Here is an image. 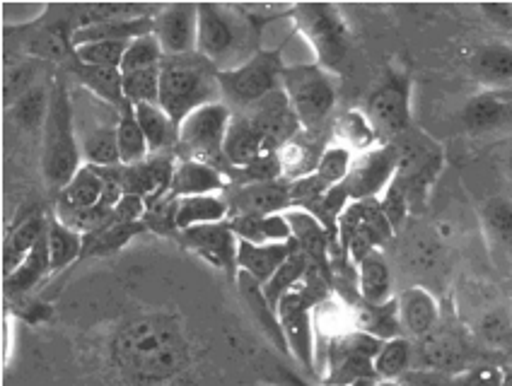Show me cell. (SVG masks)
<instances>
[{
	"mask_svg": "<svg viewBox=\"0 0 512 386\" xmlns=\"http://www.w3.org/2000/svg\"><path fill=\"white\" fill-rule=\"evenodd\" d=\"M116 358L128 377L162 382L182 372L189 358L182 331L170 319L150 317L128 324L116 341Z\"/></svg>",
	"mask_w": 512,
	"mask_h": 386,
	"instance_id": "1",
	"label": "cell"
},
{
	"mask_svg": "<svg viewBox=\"0 0 512 386\" xmlns=\"http://www.w3.org/2000/svg\"><path fill=\"white\" fill-rule=\"evenodd\" d=\"M218 70L199 54L165 58L160 70V107L170 116L174 128L196 109L220 102Z\"/></svg>",
	"mask_w": 512,
	"mask_h": 386,
	"instance_id": "2",
	"label": "cell"
},
{
	"mask_svg": "<svg viewBox=\"0 0 512 386\" xmlns=\"http://www.w3.org/2000/svg\"><path fill=\"white\" fill-rule=\"evenodd\" d=\"M73 99L63 78H56L49 95V111L44 121L42 169L49 189L56 193L71 181L83 167L80 138L75 136Z\"/></svg>",
	"mask_w": 512,
	"mask_h": 386,
	"instance_id": "3",
	"label": "cell"
},
{
	"mask_svg": "<svg viewBox=\"0 0 512 386\" xmlns=\"http://www.w3.org/2000/svg\"><path fill=\"white\" fill-rule=\"evenodd\" d=\"M281 87L298 116L302 131L317 133L329 119L336 104V87L329 73L317 63L312 66H285Z\"/></svg>",
	"mask_w": 512,
	"mask_h": 386,
	"instance_id": "4",
	"label": "cell"
},
{
	"mask_svg": "<svg viewBox=\"0 0 512 386\" xmlns=\"http://www.w3.org/2000/svg\"><path fill=\"white\" fill-rule=\"evenodd\" d=\"M283 61L278 51H259L249 56L247 61L237 68L220 70L218 85L220 95L228 99V107H237L240 111L254 107L271 92L281 90L283 80Z\"/></svg>",
	"mask_w": 512,
	"mask_h": 386,
	"instance_id": "5",
	"label": "cell"
},
{
	"mask_svg": "<svg viewBox=\"0 0 512 386\" xmlns=\"http://www.w3.org/2000/svg\"><path fill=\"white\" fill-rule=\"evenodd\" d=\"M295 25L310 42L317 66L327 73H341L348 56V29L339 8L329 3H300L293 8Z\"/></svg>",
	"mask_w": 512,
	"mask_h": 386,
	"instance_id": "6",
	"label": "cell"
},
{
	"mask_svg": "<svg viewBox=\"0 0 512 386\" xmlns=\"http://www.w3.org/2000/svg\"><path fill=\"white\" fill-rule=\"evenodd\" d=\"M232 109L225 102H213L196 109L177 128V143L189 160L206 162L218 169L228 167L225 162V138L232 124Z\"/></svg>",
	"mask_w": 512,
	"mask_h": 386,
	"instance_id": "7",
	"label": "cell"
},
{
	"mask_svg": "<svg viewBox=\"0 0 512 386\" xmlns=\"http://www.w3.org/2000/svg\"><path fill=\"white\" fill-rule=\"evenodd\" d=\"M247 25L237 10L218 3H199V44L196 54L206 58L218 70H230L237 56L244 51Z\"/></svg>",
	"mask_w": 512,
	"mask_h": 386,
	"instance_id": "8",
	"label": "cell"
},
{
	"mask_svg": "<svg viewBox=\"0 0 512 386\" xmlns=\"http://www.w3.org/2000/svg\"><path fill=\"white\" fill-rule=\"evenodd\" d=\"M124 196L119 167L83 165L80 172L58 191L56 218L68 220L100 206H116Z\"/></svg>",
	"mask_w": 512,
	"mask_h": 386,
	"instance_id": "9",
	"label": "cell"
},
{
	"mask_svg": "<svg viewBox=\"0 0 512 386\" xmlns=\"http://www.w3.org/2000/svg\"><path fill=\"white\" fill-rule=\"evenodd\" d=\"M363 111L368 116L372 131H375L377 143L392 145L411 128L409 80L399 73L389 75L368 97Z\"/></svg>",
	"mask_w": 512,
	"mask_h": 386,
	"instance_id": "10",
	"label": "cell"
},
{
	"mask_svg": "<svg viewBox=\"0 0 512 386\" xmlns=\"http://www.w3.org/2000/svg\"><path fill=\"white\" fill-rule=\"evenodd\" d=\"M382 338L365 331H351L334 338L329 345V386H351L360 379L377 377L375 358L382 348Z\"/></svg>",
	"mask_w": 512,
	"mask_h": 386,
	"instance_id": "11",
	"label": "cell"
},
{
	"mask_svg": "<svg viewBox=\"0 0 512 386\" xmlns=\"http://www.w3.org/2000/svg\"><path fill=\"white\" fill-rule=\"evenodd\" d=\"M399 157L394 145H380L360 152V157L351 162L348 177L343 179V191L353 203L377 201L384 191L397 179Z\"/></svg>",
	"mask_w": 512,
	"mask_h": 386,
	"instance_id": "12",
	"label": "cell"
},
{
	"mask_svg": "<svg viewBox=\"0 0 512 386\" xmlns=\"http://www.w3.org/2000/svg\"><path fill=\"white\" fill-rule=\"evenodd\" d=\"M179 242L189 251H194L196 256H201L203 261L228 273L230 280H237V276H240V266H237L240 239L232 232L228 220L213 222V225L189 227V230L179 232Z\"/></svg>",
	"mask_w": 512,
	"mask_h": 386,
	"instance_id": "13",
	"label": "cell"
},
{
	"mask_svg": "<svg viewBox=\"0 0 512 386\" xmlns=\"http://www.w3.org/2000/svg\"><path fill=\"white\" fill-rule=\"evenodd\" d=\"M155 37L165 58L196 54L199 3H174L155 15Z\"/></svg>",
	"mask_w": 512,
	"mask_h": 386,
	"instance_id": "14",
	"label": "cell"
},
{
	"mask_svg": "<svg viewBox=\"0 0 512 386\" xmlns=\"http://www.w3.org/2000/svg\"><path fill=\"white\" fill-rule=\"evenodd\" d=\"M174 167H177V160L172 155H165V152H153L148 160L138 162V165H121L119 179L124 193L141 196L148 203V208H153L155 203H160L170 193Z\"/></svg>",
	"mask_w": 512,
	"mask_h": 386,
	"instance_id": "15",
	"label": "cell"
},
{
	"mask_svg": "<svg viewBox=\"0 0 512 386\" xmlns=\"http://www.w3.org/2000/svg\"><path fill=\"white\" fill-rule=\"evenodd\" d=\"M242 116L261 133V136L271 140L276 148H281V145H285L288 140H293L295 136H300L302 133L298 116H295L293 107H290L283 87L281 90L271 92V95L261 99V102H256L254 107L244 109Z\"/></svg>",
	"mask_w": 512,
	"mask_h": 386,
	"instance_id": "16",
	"label": "cell"
},
{
	"mask_svg": "<svg viewBox=\"0 0 512 386\" xmlns=\"http://www.w3.org/2000/svg\"><path fill=\"white\" fill-rule=\"evenodd\" d=\"M230 215H276L293 208L288 181H244L228 198Z\"/></svg>",
	"mask_w": 512,
	"mask_h": 386,
	"instance_id": "17",
	"label": "cell"
},
{
	"mask_svg": "<svg viewBox=\"0 0 512 386\" xmlns=\"http://www.w3.org/2000/svg\"><path fill=\"white\" fill-rule=\"evenodd\" d=\"M276 152V145L261 136L242 114L232 116L228 138H225V162H228V167L247 172L259 162L269 160Z\"/></svg>",
	"mask_w": 512,
	"mask_h": 386,
	"instance_id": "18",
	"label": "cell"
},
{
	"mask_svg": "<svg viewBox=\"0 0 512 386\" xmlns=\"http://www.w3.org/2000/svg\"><path fill=\"white\" fill-rule=\"evenodd\" d=\"M228 191V181L218 167L206 165L199 160H177L174 167L172 186L167 196L170 198H189V196H213V193Z\"/></svg>",
	"mask_w": 512,
	"mask_h": 386,
	"instance_id": "19",
	"label": "cell"
},
{
	"mask_svg": "<svg viewBox=\"0 0 512 386\" xmlns=\"http://www.w3.org/2000/svg\"><path fill=\"white\" fill-rule=\"evenodd\" d=\"M285 220H288L290 230H293V242L310 256L312 266L329 273V242L334 237L329 235L327 227L314 218L312 213L300 208L285 210Z\"/></svg>",
	"mask_w": 512,
	"mask_h": 386,
	"instance_id": "20",
	"label": "cell"
},
{
	"mask_svg": "<svg viewBox=\"0 0 512 386\" xmlns=\"http://www.w3.org/2000/svg\"><path fill=\"white\" fill-rule=\"evenodd\" d=\"M295 242H281V244H252V242H240L237 249V266L242 273H247L249 278H254L256 283L264 288L269 280L276 276L278 268L288 261V256L293 254Z\"/></svg>",
	"mask_w": 512,
	"mask_h": 386,
	"instance_id": "21",
	"label": "cell"
},
{
	"mask_svg": "<svg viewBox=\"0 0 512 386\" xmlns=\"http://www.w3.org/2000/svg\"><path fill=\"white\" fill-rule=\"evenodd\" d=\"M397 314L413 338H426L438 324V302L426 288H409L397 297Z\"/></svg>",
	"mask_w": 512,
	"mask_h": 386,
	"instance_id": "22",
	"label": "cell"
},
{
	"mask_svg": "<svg viewBox=\"0 0 512 386\" xmlns=\"http://www.w3.org/2000/svg\"><path fill=\"white\" fill-rule=\"evenodd\" d=\"M155 32V15L148 17H136V20H112V22H100V25L90 27H78L71 34L73 49L85 44L95 42H133V39L143 37V34Z\"/></svg>",
	"mask_w": 512,
	"mask_h": 386,
	"instance_id": "23",
	"label": "cell"
},
{
	"mask_svg": "<svg viewBox=\"0 0 512 386\" xmlns=\"http://www.w3.org/2000/svg\"><path fill=\"white\" fill-rule=\"evenodd\" d=\"M46 225H49V220H46L39 210L25 215L22 220H17V225L8 232V237H5V242H3V273L5 276H10V273H13L15 268L27 259L29 251L42 242V237L46 235Z\"/></svg>",
	"mask_w": 512,
	"mask_h": 386,
	"instance_id": "24",
	"label": "cell"
},
{
	"mask_svg": "<svg viewBox=\"0 0 512 386\" xmlns=\"http://www.w3.org/2000/svg\"><path fill=\"white\" fill-rule=\"evenodd\" d=\"M228 222L240 242H252V244L293 242V230H290L288 220H285V213L230 215Z\"/></svg>",
	"mask_w": 512,
	"mask_h": 386,
	"instance_id": "25",
	"label": "cell"
},
{
	"mask_svg": "<svg viewBox=\"0 0 512 386\" xmlns=\"http://www.w3.org/2000/svg\"><path fill=\"white\" fill-rule=\"evenodd\" d=\"M71 73L78 78V83L83 85L85 90H90L102 104L116 109L119 114L131 104L124 95V75H121L119 68H97L75 63Z\"/></svg>",
	"mask_w": 512,
	"mask_h": 386,
	"instance_id": "26",
	"label": "cell"
},
{
	"mask_svg": "<svg viewBox=\"0 0 512 386\" xmlns=\"http://www.w3.org/2000/svg\"><path fill=\"white\" fill-rule=\"evenodd\" d=\"M358 295L372 307H382L394 300L392 271H389V263L380 254V249H375L358 263Z\"/></svg>",
	"mask_w": 512,
	"mask_h": 386,
	"instance_id": "27",
	"label": "cell"
},
{
	"mask_svg": "<svg viewBox=\"0 0 512 386\" xmlns=\"http://www.w3.org/2000/svg\"><path fill=\"white\" fill-rule=\"evenodd\" d=\"M228 218H230V206H228V198H223V193H213V196L177 198L174 225H177L179 232L189 230V227L225 222Z\"/></svg>",
	"mask_w": 512,
	"mask_h": 386,
	"instance_id": "28",
	"label": "cell"
},
{
	"mask_svg": "<svg viewBox=\"0 0 512 386\" xmlns=\"http://www.w3.org/2000/svg\"><path fill=\"white\" fill-rule=\"evenodd\" d=\"M237 285H240L244 302H247V307L252 309L254 319L259 321V326H261V329H264L266 336H269V341L276 345V348L281 350V353H288L290 355L288 341H285V333L281 329V321H278L276 309H273L271 304L266 302L264 288H261V285L256 283L254 278H249L247 273H242V271H240V276H237Z\"/></svg>",
	"mask_w": 512,
	"mask_h": 386,
	"instance_id": "29",
	"label": "cell"
},
{
	"mask_svg": "<svg viewBox=\"0 0 512 386\" xmlns=\"http://www.w3.org/2000/svg\"><path fill=\"white\" fill-rule=\"evenodd\" d=\"M116 126H119V121H112V124H97L80 136V152H83L85 165L121 167Z\"/></svg>",
	"mask_w": 512,
	"mask_h": 386,
	"instance_id": "30",
	"label": "cell"
},
{
	"mask_svg": "<svg viewBox=\"0 0 512 386\" xmlns=\"http://www.w3.org/2000/svg\"><path fill=\"white\" fill-rule=\"evenodd\" d=\"M46 247H49L51 273H58L83 256L85 235H80L78 230L68 227L66 222H61L54 215L46 225Z\"/></svg>",
	"mask_w": 512,
	"mask_h": 386,
	"instance_id": "31",
	"label": "cell"
},
{
	"mask_svg": "<svg viewBox=\"0 0 512 386\" xmlns=\"http://www.w3.org/2000/svg\"><path fill=\"white\" fill-rule=\"evenodd\" d=\"M49 273H51V259H49V247H46V235H44L42 242L29 251L27 259L22 261L10 276H5V295L8 297L27 295V292L32 290L44 276H49Z\"/></svg>",
	"mask_w": 512,
	"mask_h": 386,
	"instance_id": "32",
	"label": "cell"
},
{
	"mask_svg": "<svg viewBox=\"0 0 512 386\" xmlns=\"http://www.w3.org/2000/svg\"><path fill=\"white\" fill-rule=\"evenodd\" d=\"M421 358L433 370H455L464 360V345L455 333L433 329L426 338H421Z\"/></svg>",
	"mask_w": 512,
	"mask_h": 386,
	"instance_id": "33",
	"label": "cell"
},
{
	"mask_svg": "<svg viewBox=\"0 0 512 386\" xmlns=\"http://www.w3.org/2000/svg\"><path fill=\"white\" fill-rule=\"evenodd\" d=\"M310 266H312L310 256H307L305 251L295 244L293 254L288 256V261H285L283 266L276 271V276H273L269 283L264 285L266 302H269L273 309H278V304H281L283 297L288 295V292H293L302 283V280L307 278Z\"/></svg>",
	"mask_w": 512,
	"mask_h": 386,
	"instance_id": "34",
	"label": "cell"
},
{
	"mask_svg": "<svg viewBox=\"0 0 512 386\" xmlns=\"http://www.w3.org/2000/svg\"><path fill=\"white\" fill-rule=\"evenodd\" d=\"M319 160H322V152L314 150L312 143L302 138V133L278 148V165H281L283 181L310 177L317 172Z\"/></svg>",
	"mask_w": 512,
	"mask_h": 386,
	"instance_id": "35",
	"label": "cell"
},
{
	"mask_svg": "<svg viewBox=\"0 0 512 386\" xmlns=\"http://www.w3.org/2000/svg\"><path fill=\"white\" fill-rule=\"evenodd\" d=\"M138 126H141L145 140H148L150 152H165L170 143L177 138V128L165 114L160 104H133Z\"/></svg>",
	"mask_w": 512,
	"mask_h": 386,
	"instance_id": "36",
	"label": "cell"
},
{
	"mask_svg": "<svg viewBox=\"0 0 512 386\" xmlns=\"http://www.w3.org/2000/svg\"><path fill=\"white\" fill-rule=\"evenodd\" d=\"M116 138H119V155L124 167L138 165V162L148 160V157L153 155L141 126H138L136 114H133V104H128V107L121 111L119 126H116Z\"/></svg>",
	"mask_w": 512,
	"mask_h": 386,
	"instance_id": "37",
	"label": "cell"
},
{
	"mask_svg": "<svg viewBox=\"0 0 512 386\" xmlns=\"http://www.w3.org/2000/svg\"><path fill=\"white\" fill-rule=\"evenodd\" d=\"M334 136L339 138L341 148L346 150H372V145L377 143V136L375 131H372L368 116H365V111L360 109H348L343 111L339 119L334 121Z\"/></svg>",
	"mask_w": 512,
	"mask_h": 386,
	"instance_id": "38",
	"label": "cell"
},
{
	"mask_svg": "<svg viewBox=\"0 0 512 386\" xmlns=\"http://www.w3.org/2000/svg\"><path fill=\"white\" fill-rule=\"evenodd\" d=\"M462 119L471 131H488V128L503 126L512 119V107L503 99L491 95H479L469 99V104L462 111Z\"/></svg>",
	"mask_w": 512,
	"mask_h": 386,
	"instance_id": "39",
	"label": "cell"
},
{
	"mask_svg": "<svg viewBox=\"0 0 512 386\" xmlns=\"http://www.w3.org/2000/svg\"><path fill=\"white\" fill-rule=\"evenodd\" d=\"M411 365V343L406 338L394 336L382 343L380 353L375 358V374L384 382H392Z\"/></svg>",
	"mask_w": 512,
	"mask_h": 386,
	"instance_id": "40",
	"label": "cell"
},
{
	"mask_svg": "<svg viewBox=\"0 0 512 386\" xmlns=\"http://www.w3.org/2000/svg\"><path fill=\"white\" fill-rule=\"evenodd\" d=\"M484 225L488 237L496 242V247L512 249V201L505 196H496L486 203Z\"/></svg>",
	"mask_w": 512,
	"mask_h": 386,
	"instance_id": "41",
	"label": "cell"
},
{
	"mask_svg": "<svg viewBox=\"0 0 512 386\" xmlns=\"http://www.w3.org/2000/svg\"><path fill=\"white\" fill-rule=\"evenodd\" d=\"M165 61L162 54V46L157 42L155 32L143 34V37L133 39L128 44L124 63H121V73H136V70H148V68H160Z\"/></svg>",
	"mask_w": 512,
	"mask_h": 386,
	"instance_id": "42",
	"label": "cell"
},
{
	"mask_svg": "<svg viewBox=\"0 0 512 386\" xmlns=\"http://www.w3.org/2000/svg\"><path fill=\"white\" fill-rule=\"evenodd\" d=\"M160 68L136 70L124 75V95L131 104H160Z\"/></svg>",
	"mask_w": 512,
	"mask_h": 386,
	"instance_id": "43",
	"label": "cell"
},
{
	"mask_svg": "<svg viewBox=\"0 0 512 386\" xmlns=\"http://www.w3.org/2000/svg\"><path fill=\"white\" fill-rule=\"evenodd\" d=\"M128 44H124V42L85 44V46H78V49H73V58H75V63H83V66L119 68L121 70V63H124Z\"/></svg>",
	"mask_w": 512,
	"mask_h": 386,
	"instance_id": "44",
	"label": "cell"
},
{
	"mask_svg": "<svg viewBox=\"0 0 512 386\" xmlns=\"http://www.w3.org/2000/svg\"><path fill=\"white\" fill-rule=\"evenodd\" d=\"M351 162H353V152L334 143L322 152V160H319L317 172L314 174H317V177L327 186H339L343 184V179L348 177Z\"/></svg>",
	"mask_w": 512,
	"mask_h": 386,
	"instance_id": "45",
	"label": "cell"
},
{
	"mask_svg": "<svg viewBox=\"0 0 512 386\" xmlns=\"http://www.w3.org/2000/svg\"><path fill=\"white\" fill-rule=\"evenodd\" d=\"M13 111L15 119L25 128L44 126L46 111H49V95H46L42 87H32L20 102L13 104Z\"/></svg>",
	"mask_w": 512,
	"mask_h": 386,
	"instance_id": "46",
	"label": "cell"
},
{
	"mask_svg": "<svg viewBox=\"0 0 512 386\" xmlns=\"http://www.w3.org/2000/svg\"><path fill=\"white\" fill-rule=\"evenodd\" d=\"M476 68L491 80H512V49H505V46L484 49L476 58Z\"/></svg>",
	"mask_w": 512,
	"mask_h": 386,
	"instance_id": "47",
	"label": "cell"
},
{
	"mask_svg": "<svg viewBox=\"0 0 512 386\" xmlns=\"http://www.w3.org/2000/svg\"><path fill=\"white\" fill-rule=\"evenodd\" d=\"M406 201H409V193H406L404 184H401L399 179H394L392 184H389V189L382 193V198H377L380 210L384 213V218L389 220V225H392L394 232H397L401 227V222H404Z\"/></svg>",
	"mask_w": 512,
	"mask_h": 386,
	"instance_id": "48",
	"label": "cell"
},
{
	"mask_svg": "<svg viewBox=\"0 0 512 386\" xmlns=\"http://www.w3.org/2000/svg\"><path fill=\"white\" fill-rule=\"evenodd\" d=\"M481 336H484L491 345H496V348L508 345L512 341V324L508 314H505L503 309L488 312L486 317L481 319Z\"/></svg>",
	"mask_w": 512,
	"mask_h": 386,
	"instance_id": "49",
	"label": "cell"
},
{
	"mask_svg": "<svg viewBox=\"0 0 512 386\" xmlns=\"http://www.w3.org/2000/svg\"><path fill=\"white\" fill-rule=\"evenodd\" d=\"M32 80H34V66L29 63H22V66H15L13 73L5 75V85H3V95H5V104H17L22 97L32 90Z\"/></svg>",
	"mask_w": 512,
	"mask_h": 386,
	"instance_id": "50",
	"label": "cell"
},
{
	"mask_svg": "<svg viewBox=\"0 0 512 386\" xmlns=\"http://www.w3.org/2000/svg\"><path fill=\"white\" fill-rule=\"evenodd\" d=\"M500 386H512V367H508V370H503V374H500Z\"/></svg>",
	"mask_w": 512,
	"mask_h": 386,
	"instance_id": "51",
	"label": "cell"
},
{
	"mask_svg": "<svg viewBox=\"0 0 512 386\" xmlns=\"http://www.w3.org/2000/svg\"><path fill=\"white\" fill-rule=\"evenodd\" d=\"M380 386H397V384H392V382H382Z\"/></svg>",
	"mask_w": 512,
	"mask_h": 386,
	"instance_id": "52",
	"label": "cell"
},
{
	"mask_svg": "<svg viewBox=\"0 0 512 386\" xmlns=\"http://www.w3.org/2000/svg\"><path fill=\"white\" fill-rule=\"evenodd\" d=\"M510 165H512V152H510Z\"/></svg>",
	"mask_w": 512,
	"mask_h": 386,
	"instance_id": "53",
	"label": "cell"
}]
</instances>
